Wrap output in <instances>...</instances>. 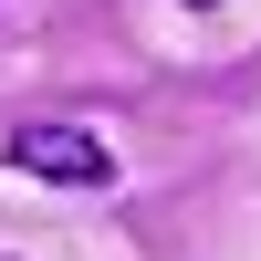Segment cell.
<instances>
[{"instance_id":"cell-2","label":"cell","mask_w":261,"mask_h":261,"mask_svg":"<svg viewBox=\"0 0 261 261\" xmlns=\"http://www.w3.org/2000/svg\"><path fill=\"white\" fill-rule=\"evenodd\" d=\"M178 11H220V0H178Z\"/></svg>"},{"instance_id":"cell-1","label":"cell","mask_w":261,"mask_h":261,"mask_svg":"<svg viewBox=\"0 0 261 261\" xmlns=\"http://www.w3.org/2000/svg\"><path fill=\"white\" fill-rule=\"evenodd\" d=\"M0 157H11L21 178H53V188H115V146H105L94 125H11Z\"/></svg>"}]
</instances>
